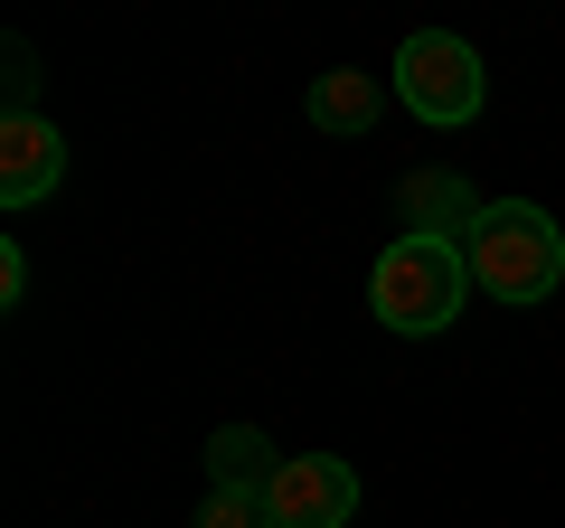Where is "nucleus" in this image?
<instances>
[{"label":"nucleus","instance_id":"1","mask_svg":"<svg viewBox=\"0 0 565 528\" xmlns=\"http://www.w3.org/2000/svg\"><path fill=\"white\" fill-rule=\"evenodd\" d=\"M462 264H471V284H481L490 303L527 311V303L556 293L565 236H556V218H546L537 199H490L481 218H471V236H462Z\"/></svg>","mask_w":565,"mask_h":528},{"label":"nucleus","instance_id":"8","mask_svg":"<svg viewBox=\"0 0 565 528\" xmlns=\"http://www.w3.org/2000/svg\"><path fill=\"white\" fill-rule=\"evenodd\" d=\"M207 472H217V482H245V490H264L282 472V453L264 444L255 425H226V434H207Z\"/></svg>","mask_w":565,"mask_h":528},{"label":"nucleus","instance_id":"3","mask_svg":"<svg viewBox=\"0 0 565 528\" xmlns=\"http://www.w3.org/2000/svg\"><path fill=\"white\" fill-rule=\"evenodd\" d=\"M396 95H405V114H415V123L452 133V123H471L490 104V85H481L471 39H452V29H415V39L396 47Z\"/></svg>","mask_w":565,"mask_h":528},{"label":"nucleus","instance_id":"5","mask_svg":"<svg viewBox=\"0 0 565 528\" xmlns=\"http://www.w3.org/2000/svg\"><path fill=\"white\" fill-rule=\"evenodd\" d=\"M66 180V133L47 114H10L0 123V208H39Z\"/></svg>","mask_w":565,"mask_h":528},{"label":"nucleus","instance_id":"10","mask_svg":"<svg viewBox=\"0 0 565 528\" xmlns=\"http://www.w3.org/2000/svg\"><path fill=\"white\" fill-rule=\"evenodd\" d=\"M20 293H29V255H20V245H0V303H20Z\"/></svg>","mask_w":565,"mask_h":528},{"label":"nucleus","instance_id":"9","mask_svg":"<svg viewBox=\"0 0 565 528\" xmlns=\"http://www.w3.org/2000/svg\"><path fill=\"white\" fill-rule=\"evenodd\" d=\"M199 528H274V500H264V490H245V482H207Z\"/></svg>","mask_w":565,"mask_h":528},{"label":"nucleus","instance_id":"2","mask_svg":"<svg viewBox=\"0 0 565 528\" xmlns=\"http://www.w3.org/2000/svg\"><path fill=\"white\" fill-rule=\"evenodd\" d=\"M367 303H377V321L405 330V340L452 330V321H462V303H471L462 245H452V236H415V226H405V236L377 255V274H367Z\"/></svg>","mask_w":565,"mask_h":528},{"label":"nucleus","instance_id":"6","mask_svg":"<svg viewBox=\"0 0 565 528\" xmlns=\"http://www.w3.org/2000/svg\"><path fill=\"white\" fill-rule=\"evenodd\" d=\"M481 208L490 199H471L452 170H415V180H405V218H415V236H452V245H462Z\"/></svg>","mask_w":565,"mask_h":528},{"label":"nucleus","instance_id":"7","mask_svg":"<svg viewBox=\"0 0 565 528\" xmlns=\"http://www.w3.org/2000/svg\"><path fill=\"white\" fill-rule=\"evenodd\" d=\"M377 76H359V66H330V76H311V123L321 133H340V142H359L367 123H377Z\"/></svg>","mask_w":565,"mask_h":528},{"label":"nucleus","instance_id":"4","mask_svg":"<svg viewBox=\"0 0 565 528\" xmlns=\"http://www.w3.org/2000/svg\"><path fill=\"white\" fill-rule=\"evenodd\" d=\"M264 500H274V528H349L359 519V472L340 453H282Z\"/></svg>","mask_w":565,"mask_h":528}]
</instances>
